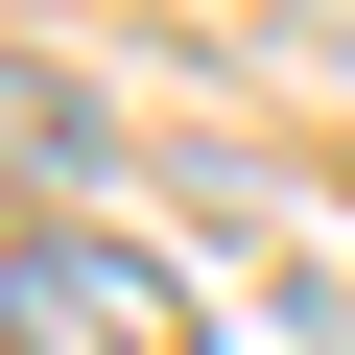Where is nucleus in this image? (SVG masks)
Listing matches in <instances>:
<instances>
[{
	"mask_svg": "<svg viewBox=\"0 0 355 355\" xmlns=\"http://www.w3.org/2000/svg\"><path fill=\"white\" fill-rule=\"evenodd\" d=\"M24 355H190V331H166V284H142L119 237L24 214Z\"/></svg>",
	"mask_w": 355,
	"mask_h": 355,
	"instance_id": "f257e3e1",
	"label": "nucleus"
}]
</instances>
